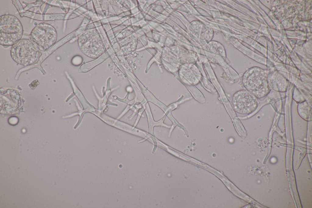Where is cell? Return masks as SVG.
<instances>
[{
	"label": "cell",
	"mask_w": 312,
	"mask_h": 208,
	"mask_svg": "<svg viewBox=\"0 0 312 208\" xmlns=\"http://www.w3.org/2000/svg\"><path fill=\"white\" fill-rule=\"evenodd\" d=\"M82 62V58L80 56L75 57L72 60V63L74 65H80Z\"/></svg>",
	"instance_id": "9c48e42d"
},
{
	"label": "cell",
	"mask_w": 312,
	"mask_h": 208,
	"mask_svg": "<svg viewBox=\"0 0 312 208\" xmlns=\"http://www.w3.org/2000/svg\"><path fill=\"white\" fill-rule=\"evenodd\" d=\"M0 44L4 46H12L21 39L23 28L20 20L10 14L0 17Z\"/></svg>",
	"instance_id": "7a4b0ae2"
},
{
	"label": "cell",
	"mask_w": 312,
	"mask_h": 208,
	"mask_svg": "<svg viewBox=\"0 0 312 208\" xmlns=\"http://www.w3.org/2000/svg\"><path fill=\"white\" fill-rule=\"evenodd\" d=\"M39 49L30 39H21L12 46L10 54L16 63L24 66L35 63L40 56Z\"/></svg>",
	"instance_id": "3957f363"
},
{
	"label": "cell",
	"mask_w": 312,
	"mask_h": 208,
	"mask_svg": "<svg viewBox=\"0 0 312 208\" xmlns=\"http://www.w3.org/2000/svg\"><path fill=\"white\" fill-rule=\"evenodd\" d=\"M267 78L269 86L274 90L281 92L286 91L288 82L282 75L278 73L267 74Z\"/></svg>",
	"instance_id": "8992f818"
},
{
	"label": "cell",
	"mask_w": 312,
	"mask_h": 208,
	"mask_svg": "<svg viewBox=\"0 0 312 208\" xmlns=\"http://www.w3.org/2000/svg\"><path fill=\"white\" fill-rule=\"evenodd\" d=\"M29 37L40 50L45 51L51 48L56 43L57 34L53 26L42 22L38 23L33 29Z\"/></svg>",
	"instance_id": "277c9868"
},
{
	"label": "cell",
	"mask_w": 312,
	"mask_h": 208,
	"mask_svg": "<svg viewBox=\"0 0 312 208\" xmlns=\"http://www.w3.org/2000/svg\"><path fill=\"white\" fill-rule=\"evenodd\" d=\"M259 104L258 99L246 90H241L234 93L232 105L234 110L242 114H249L254 112Z\"/></svg>",
	"instance_id": "5b68a950"
},
{
	"label": "cell",
	"mask_w": 312,
	"mask_h": 208,
	"mask_svg": "<svg viewBox=\"0 0 312 208\" xmlns=\"http://www.w3.org/2000/svg\"><path fill=\"white\" fill-rule=\"evenodd\" d=\"M297 111L299 116L303 120L308 121L311 120V108L307 101L305 100L299 103Z\"/></svg>",
	"instance_id": "52a82bcc"
},
{
	"label": "cell",
	"mask_w": 312,
	"mask_h": 208,
	"mask_svg": "<svg viewBox=\"0 0 312 208\" xmlns=\"http://www.w3.org/2000/svg\"><path fill=\"white\" fill-rule=\"evenodd\" d=\"M293 99L298 102H300L305 101V99L299 93L295 92L293 96Z\"/></svg>",
	"instance_id": "ba28073f"
},
{
	"label": "cell",
	"mask_w": 312,
	"mask_h": 208,
	"mask_svg": "<svg viewBox=\"0 0 312 208\" xmlns=\"http://www.w3.org/2000/svg\"><path fill=\"white\" fill-rule=\"evenodd\" d=\"M242 83L246 90L258 99L265 97L271 90L266 72L258 67L247 70L243 75Z\"/></svg>",
	"instance_id": "6da1fadb"
}]
</instances>
